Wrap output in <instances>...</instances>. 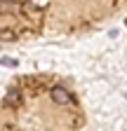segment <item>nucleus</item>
Segmentation results:
<instances>
[{"label": "nucleus", "mask_w": 127, "mask_h": 131, "mask_svg": "<svg viewBox=\"0 0 127 131\" xmlns=\"http://www.w3.org/2000/svg\"><path fill=\"white\" fill-rule=\"evenodd\" d=\"M50 96H52V101H54L57 105H68V103L73 101V96H71L66 89H63V87H52Z\"/></svg>", "instance_id": "1"}, {"label": "nucleus", "mask_w": 127, "mask_h": 131, "mask_svg": "<svg viewBox=\"0 0 127 131\" xmlns=\"http://www.w3.org/2000/svg\"><path fill=\"white\" fill-rule=\"evenodd\" d=\"M21 103V91L17 89V87H12L10 91H7V96H5V105L7 108H17Z\"/></svg>", "instance_id": "2"}, {"label": "nucleus", "mask_w": 127, "mask_h": 131, "mask_svg": "<svg viewBox=\"0 0 127 131\" xmlns=\"http://www.w3.org/2000/svg\"><path fill=\"white\" fill-rule=\"evenodd\" d=\"M14 12V3L12 0H0V14H10Z\"/></svg>", "instance_id": "3"}, {"label": "nucleus", "mask_w": 127, "mask_h": 131, "mask_svg": "<svg viewBox=\"0 0 127 131\" xmlns=\"http://www.w3.org/2000/svg\"><path fill=\"white\" fill-rule=\"evenodd\" d=\"M14 30H0V40H14Z\"/></svg>", "instance_id": "4"}, {"label": "nucleus", "mask_w": 127, "mask_h": 131, "mask_svg": "<svg viewBox=\"0 0 127 131\" xmlns=\"http://www.w3.org/2000/svg\"><path fill=\"white\" fill-rule=\"evenodd\" d=\"M0 63H3V66H10V68L17 66V61H14V59H0Z\"/></svg>", "instance_id": "5"}]
</instances>
